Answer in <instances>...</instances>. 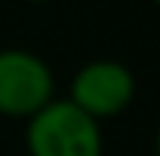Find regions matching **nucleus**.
<instances>
[{
	"label": "nucleus",
	"instance_id": "f257e3e1",
	"mask_svg": "<svg viewBox=\"0 0 160 156\" xmlns=\"http://www.w3.org/2000/svg\"><path fill=\"white\" fill-rule=\"evenodd\" d=\"M25 147L31 156H102V122L86 117L68 98H52L28 119Z\"/></svg>",
	"mask_w": 160,
	"mask_h": 156
},
{
	"label": "nucleus",
	"instance_id": "f03ea898",
	"mask_svg": "<svg viewBox=\"0 0 160 156\" xmlns=\"http://www.w3.org/2000/svg\"><path fill=\"white\" fill-rule=\"evenodd\" d=\"M56 98V77L28 49H0V117L28 119Z\"/></svg>",
	"mask_w": 160,
	"mask_h": 156
},
{
	"label": "nucleus",
	"instance_id": "7ed1b4c3",
	"mask_svg": "<svg viewBox=\"0 0 160 156\" xmlns=\"http://www.w3.org/2000/svg\"><path fill=\"white\" fill-rule=\"evenodd\" d=\"M136 98V77L117 58H92L71 77L68 101L96 122L120 117Z\"/></svg>",
	"mask_w": 160,
	"mask_h": 156
},
{
	"label": "nucleus",
	"instance_id": "20e7f679",
	"mask_svg": "<svg viewBox=\"0 0 160 156\" xmlns=\"http://www.w3.org/2000/svg\"><path fill=\"white\" fill-rule=\"evenodd\" d=\"M154 156H160V126H157V132H154Z\"/></svg>",
	"mask_w": 160,
	"mask_h": 156
},
{
	"label": "nucleus",
	"instance_id": "39448f33",
	"mask_svg": "<svg viewBox=\"0 0 160 156\" xmlns=\"http://www.w3.org/2000/svg\"><path fill=\"white\" fill-rule=\"evenodd\" d=\"M25 3H49V0H25Z\"/></svg>",
	"mask_w": 160,
	"mask_h": 156
},
{
	"label": "nucleus",
	"instance_id": "423d86ee",
	"mask_svg": "<svg viewBox=\"0 0 160 156\" xmlns=\"http://www.w3.org/2000/svg\"><path fill=\"white\" fill-rule=\"evenodd\" d=\"M154 3H157V6H160V0H154Z\"/></svg>",
	"mask_w": 160,
	"mask_h": 156
}]
</instances>
